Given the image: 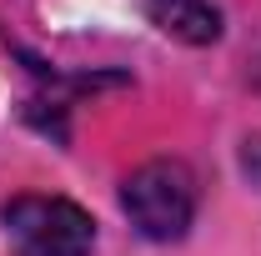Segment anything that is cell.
Returning a JSON list of instances; mask_svg holds the SVG:
<instances>
[{
  "label": "cell",
  "mask_w": 261,
  "mask_h": 256,
  "mask_svg": "<svg viewBox=\"0 0 261 256\" xmlns=\"http://www.w3.org/2000/svg\"><path fill=\"white\" fill-rule=\"evenodd\" d=\"M141 10L156 31L176 35L186 45H211L221 35V10L211 0H141Z\"/></svg>",
  "instance_id": "obj_3"
},
{
  "label": "cell",
  "mask_w": 261,
  "mask_h": 256,
  "mask_svg": "<svg viewBox=\"0 0 261 256\" xmlns=\"http://www.w3.org/2000/svg\"><path fill=\"white\" fill-rule=\"evenodd\" d=\"M5 231L20 256H91L96 221L61 196H15L5 206Z\"/></svg>",
  "instance_id": "obj_2"
},
{
  "label": "cell",
  "mask_w": 261,
  "mask_h": 256,
  "mask_svg": "<svg viewBox=\"0 0 261 256\" xmlns=\"http://www.w3.org/2000/svg\"><path fill=\"white\" fill-rule=\"evenodd\" d=\"M121 206L141 236L176 241V236H186L196 216V176L181 161H146L121 186Z\"/></svg>",
  "instance_id": "obj_1"
}]
</instances>
